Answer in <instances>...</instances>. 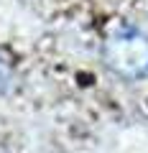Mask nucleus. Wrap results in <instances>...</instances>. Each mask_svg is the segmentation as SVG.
<instances>
[{
	"label": "nucleus",
	"instance_id": "obj_1",
	"mask_svg": "<svg viewBox=\"0 0 148 153\" xmlns=\"http://www.w3.org/2000/svg\"><path fill=\"white\" fill-rule=\"evenodd\" d=\"M102 61L120 79H143L148 74V36L138 28H118L102 44Z\"/></svg>",
	"mask_w": 148,
	"mask_h": 153
},
{
	"label": "nucleus",
	"instance_id": "obj_2",
	"mask_svg": "<svg viewBox=\"0 0 148 153\" xmlns=\"http://www.w3.org/2000/svg\"><path fill=\"white\" fill-rule=\"evenodd\" d=\"M8 87H10V71H8V66L0 61V92H5Z\"/></svg>",
	"mask_w": 148,
	"mask_h": 153
}]
</instances>
